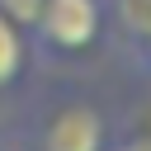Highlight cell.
<instances>
[{
  "label": "cell",
  "instance_id": "cell-6",
  "mask_svg": "<svg viewBox=\"0 0 151 151\" xmlns=\"http://www.w3.org/2000/svg\"><path fill=\"white\" fill-rule=\"evenodd\" d=\"M123 151H151V142H146V137H137V142H127Z\"/></svg>",
  "mask_w": 151,
  "mask_h": 151
},
{
  "label": "cell",
  "instance_id": "cell-3",
  "mask_svg": "<svg viewBox=\"0 0 151 151\" xmlns=\"http://www.w3.org/2000/svg\"><path fill=\"white\" fill-rule=\"evenodd\" d=\"M24 66V38H19V24L0 14V85H9Z\"/></svg>",
  "mask_w": 151,
  "mask_h": 151
},
{
  "label": "cell",
  "instance_id": "cell-4",
  "mask_svg": "<svg viewBox=\"0 0 151 151\" xmlns=\"http://www.w3.org/2000/svg\"><path fill=\"white\" fill-rule=\"evenodd\" d=\"M118 24L127 28L132 42H142L151 33V0H118Z\"/></svg>",
  "mask_w": 151,
  "mask_h": 151
},
{
  "label": "cell",
  "instance_id": "cell-5",
  "mask_svg": "<svg viewBox=\"0 0 151 151\" xmlns=\"http://www.w3.org/2000/svg\"><path fill=\"white\" fill-rule=\"evenodd\" d=\"M38 9H42V0H0V14L14 24H38Z\"/></svg>",
  "mask_w": 151,
  "mask_h": 151
},
{
  "label": "cell",
  "instance_id": "cell-1",
  "mask_svg": "<svg viewBox=\"0 0 151 151\" xmlns=\"http://www.w3.org/2000/svg\"><path fill=\"white\" fill-rule=\"evenodd\" d=\"M99 24H104L99 0H42V9H38V28L57 52L90 47L99 38Z\"/></svg>",
  "mask_w": 151,
  "mask_h": 151
},
{
  "label": "cell",
  "instance_id": "cell-7",
  "mask_svg": "<svg viewBox=\"0 0 151 151\" xmlns=\"http://www.w3.org/2000/svg\"><path fill=\"white\" fill-rule=\"evenodd\" d=\"M142 57H146V66H151V33L142 38Z\"/></svg>",
  "mask_w": 151,
  "mask_h": 151
},
{
  "label": "cell",
  "instance_id": "cell-2",
  "mask_svg": "<svg viewBox=\"0 0 151 151\" xmlns=\"http://www.w3.org/2000/svg\"><path fill=\"white\" fill-rule=\"evenodd\" d=\"M104 118H99V109H90V104H71V109H61V113H52L47 118V127H42V151H104Z\"/></svg>",
  "mask_w": 151,
  "mask_h": 151
}]
</instances>
